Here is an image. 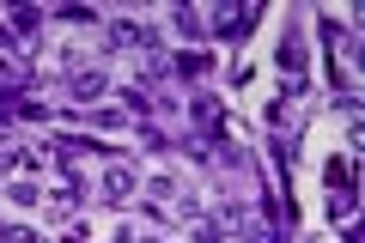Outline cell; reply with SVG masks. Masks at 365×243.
I'll return each mask as SVG.
<instances>
[{
	"mask_svg": "<svg viewBox=\"0 0 365 243\" xmlns=\"http://www.w3.org/2000/svg\"><path fill=\"white\" fill-rule=\"evenodd\" d=\"M128 195H134V170H128V165H110V170H104V182H98V201L122 207Z\"/></svg>",
	"mask_w": 365,
	"mask_h": 243,
	"instance_id": "6da1fadb",
	"label": "cell"
},
{
	"mask_svg": "<svg viewBox=\"0 0 365 243\" xmlns=\"http://www.w3.org/2000/svg\"><path fill=\"white\" fill-rule=\"evenodd\" d=\"M116 49H128V55H158V43H153V31H140V25H110L104 31Z\"/></svg>",
	"mask_w": 365,
	"mask_h": 243,
	"instance_id": "7a4b0ae2",
	"label": "cell"
},
{
	"mask_svg": "<svg viewBox=\"0 0 365 243\" xmlns=\"http://www.w3.org/2000/svg\"><path fill=\"white\" fill-rule=\"evenodd\" d=\"M250 25H256V13H250V6H220V19H213V31H220V37H250Z\"/></svg>",
	"mask_w": 365,
	"mask_h": 243,
	"instance_id": "3957f363",
	"label": "cell"
},
{
	"mask_svg": "<svg viewBox=\"0 0 365 243\" xmlns=\"http://www.w3.org/2000/svg\"><path fill=\"white\" fill-rule=\"evenodd\" d=\"M189 122L201 128V140H220V103H213V98H195V103H189Z\"/></svg>",
	"mask_w": 365,
	"mask_h": 243,
	"instance_id": "277c9868",
	"label": "cell"
},
{
	"mask_svg": "<svg viewBox=\"0 0 365 243\" xmlns=\"http://www.w3.org/2000/svg\"><path fill=\"white\" fill-rule=\"evenodd\" d=\"M274 61L287 67V73H304V43L292 37V31H287V37H280V55H274Z\"/></svg>",
	"mask_w": 365,
	"mask_h": 243,
	"instance_id": "5b68a950",
	"label": "cell"
},
{
	"mask_svg": "<svg viewBox=\"0 0 365 243\" xmlns=\"http://www.w3.org/2000/svg\"><path fill=\"white\" fill-rule=\"evenodd\" d=\"M104 91H110V79H104V73H73V98H86V103H91V98H104Z\"/></svg>",
	"mask_w": 365,
	"mask_h": 243,
	"instance_id": "8992f818",
	"label": "cell"
},
{
	"mask_svg": "<svg viewBox=\"0 0 365 243\" xmlns=\"http://www.w3.org/2000/svg\"><path fill=\"white\" fill-rule=\"evenodd\" d=\"M329 189L353 201V165H347V158H329Z\"/></svg>",
	"mask_w": 365,
	"mask_h": 243,
	"instance_id": "52a82bcc",
	"label": "cell"
},
{
	"mask_svg": "<svg viewBox=\"0 0 365 243\" xmlns=\"http://www.w3.org/2000/svg\"><path fill=\"white\" fill-rule=\"evenodd\" d=\"M177 67H182V73H207V67H213V55H201V49H189V55H177Z\"/></svg>",
	"mask_w": 365,
	"mask_h": 243,
	"instance_id": "ba28073f",
	"label": "cell"
},
{
	"mask_svg": "<svg viewBox=\"0 0 365 243\" xmlns=\"http://www.w3.org/2000/svg\"><path fill=\"white\" fill-rule=\"evenodd\" d=\"M177 31H189V37H201V19L189 13V6H177Z\"/></svg>",
	"mask_w": 365,
	"mask_h": 243,
	"instance_id": "9c48e42d",
	"label": "cell"
},
{
	"mask_svg": "<svg viewBox=\"0 0 365 243\" xmlns=\"http://www.w3.org/2000/svg\"><path fill=\"white\" fill-rule=\"evenodd\" d=\"M6 195H13V201H19V207H31V201H43V195H37V189H31V182H13V189H6Z\"/></svg>",
	"mask_w": 365,
	"mask_h": 243,
	"instance_id": "30bf717a",
	"label": "cell"
},
{
	"mask_svg": "<svg viewBox=\"0 0 365 243\" xmlns=\"http://www.w3.org/2000/svg\"><path fill=\"white\" fill-rule=\"evenodd\" d=\"M0 243H37V237H31L25 225H6V231H0Z\"/></svg>",
	"mask_w": 365,
	"mask_h": 243,
	"instance_id": "8fae6325",
	"label": "cell"
},
{
	"mask_svg": "<svg viewBox=\"0 0 365 243\" xmlns=\"http://www.w3.org/2000/svg\"><path fill=\"white\" fill-rule=\"evenodd\" d=\"M19 79H25V73H19L13 61H0V86H19Z\"/></svg>",
	"mask_w": 365,
	"mask_h": 243,
	"instance_id": "7c38bea8",
	"label": "cell"
},
{
	"mask_svg": "<svg viewBox=\"0 0 365 243\" xmlns=\"http://www.w3.org/2000/svg\"><path fill=\"white\" fill-rule=\"evenodd\" d=\"M0 146H6V140H0Z\"/></svg>",
	"mask_w": 365,
	"mask_h": 243,
	"instance_id": "4fadbf2b",
	"label": "cell"
}]
</instances>
